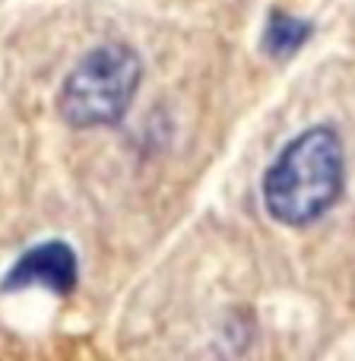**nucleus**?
I'll list each match as a JSON object with an SVG mask.
<instances>
[{"instance_id": "nucleus-1", "label": "nucleus", "mask_w": 355, "mask_h": 361, "mask_svg": "<svg viewBox=\"0 0 355 361\" xmlns=\"http://www.w3.org/2000/svg\"><path fill=\"white\" fill-rule=\"evenodd\" d=\"M346 152L333 127L314 124L292 137L260 180L263 209L286 228H305L324 219L343 197Z\"/></svg>"}, {"instance_id": "nucleus-2", "label": "nucleus", "mask_w": 355, "mask_h": 361, "mask_svg": "<svg viewBox=\"0 0 355 361\" xmlns=\"http://www.w3.org/2000/svg\"><path fill=\"white\" fill-rule=\"evenodd\" d=\"M140 57L127 44H102L89 51L64 80L57 108L73 127H112L127 114L137 95Z\"/></svg>"}, {"instance_id": "nucleus-3", "label": "nucleus", "mask_w": 355, "mask_h": 361, "mask_svg": "<svg viewBox=\"0 0 355 361\" xmlns=\"http://www.w3.org/2000/svg\"><path fill=\"white\" fill-rule=\"evenodd\" d=\"M13 282H19V286L44 282L48 288H67L73 282V254L61 244H44L19 263L16 273H13Z\"/></svg>"}]
</instances>
